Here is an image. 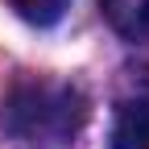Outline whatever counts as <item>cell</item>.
Here are the masks:
<instances>
[{
    "instance_id": "cell-1",
    "label": "cell",
    "mask_w": 149,
    "mask_h": 149,
    "mask_svg": "<svg viewBox=\"0 0 149 149\" xmlns=\"http://www.w3.org/2000/svg\"><path fill=\"white\" fill-rule=\"evenodd\" d=\"M87 120V100L70 83H17L4 100L0 124L29 149H70Z\"/></svg>"
},
{
    "instance_id": "cell-2",
    "label": "cell",
    "mask_w": 149,
    "mask_h": 149,
    "mask_svg": "<svg viewBox=\"0 0 149 149\" xmlns=\"http://www.w3.org/2000/svg\"><path fill=\"white\" fill-rule=\"evenodd\" d=\"M108 149H149V95L120 100Z\"/></svg>"
},
{
    "instance_id": "cell-3",
    "label": "cell",
    "mask_w": 149,
    "mask_h": 149,
    "mask_svg": "<svg viewBox=\"0 0 149 149\" xmlns=\"http://www.w3.org/2000/svg\"><path fill=\"white\" fill-rule=\"evenodd\" d=\"M100 8L124 42H149V0H100Z\"/></svg>"
},
{
    "instance_id": "cell-4",
    "label": "cell",
    "mask_w": 149,
    "mask_h": 149,
    "mask_svg": "<svg viewBox=\"0 0 149 149\" xmlns=\"http://www.w3.org/2000/svg\"><path fill=\"white\" fill-rule=\"evenodd\" d=\"M8 8L21 17V21L46 29V25H58L62 13L70 8V0H8Z\"/></svg>"
}]
</instances>
